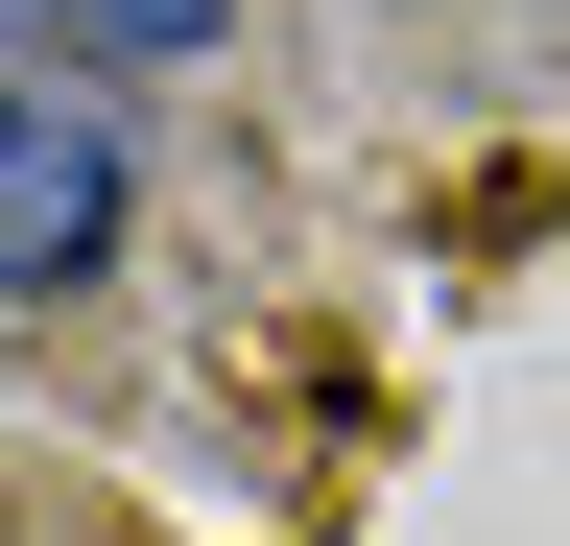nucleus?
<instances>
[{
    "mask_svg": "<svg viewBox=\"0 0 570 546\" xmlns=\"http://www.w3.org/2000/svg\"><path fill=\"white\" fill-rule=\"evenodd\" d=\"M0 24H48L71 72H190V48L238 24V0H0Z\"/></svg>",
    "mask_w": 570,
    "mask_h": 546,
    "instance_id": "nucleus-2",
    "label": "nucleus"
},
{
    "mask_svg": "<svg viewBox=\"0 0 570 546\" xmlns=\"http://www.w3.org/2000/svg\"><path fill=\"white\" fill-rule=\"evenodd\" d=\"M142 215V167H119V119L71 96V72H0V309H71L119 261Z\"/></svg>",
    "mask_w": 570,
    "mask_h": 546,
    "instance_id": "nucleus-1",
    "label": "nucleus"
}]
</instances>
